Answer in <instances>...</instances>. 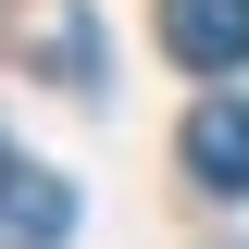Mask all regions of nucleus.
Wrapping results in <instances>:
<instances>
[{"mask_svg":"<svg viewBox=\"0 0 249 249\" xmlns=\"http://www.w3.org/2000/svg\"><path fill=\"white\" fill-rule=\"evenodd\" d=\"M187 175L212 199H249V100H199L187 112Z\"/></svg>","mask_w":249,"mask_h":249,"instance_id":"obj_2","label":"nucleus"},{"mask_svg":"<svg viewBox=\"0 0 249 249\" xmlns=\"http://www.w3.org/2000/svg\"><path fill=\"white\" fill-rule=\"evenodd\" d=\"M162 50L187 75H237L249 62V0H162Z\"/></svg>","mask_w":249,"mask_h":249,"instance_id":"obj_1","label":"nucleus"},{"mask_svg":"<svg viewBox=\"0 0 249 249\" xmlns=\"http://www.w3.org/2000/svg\"><path fill=\"white\" fill-rule=\"evenodd\" d=\"M75 237V187L62 175H13L0 187V249H62Z\"/></svg>","mask_w":249,"mask_h":249,"instance_id":"obj_3","label":"nucleus"},{"mask_svg":"<svg viewBox=\"0 0 249 249\" xmlns=\"http://www.w3.org/2000/svg\"><path fill=\"white\" fill-rule=\"evenodd\" d=\"M13 175H25V162H13V150H0V187H13Z\"/></svg>","mask_w":249,"mask_h":249,"instance_id":"obj_4","label":"nucleus"}]
</instances>
